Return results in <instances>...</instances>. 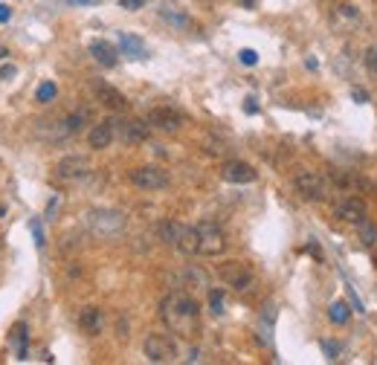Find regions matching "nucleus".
<instances>
[{
	"label": "nucleus",
	"mask_w": 377,
	"mask_h": 365,
	"mask_svg": "<svg viewBox=\"0 0 377 365\" xmlns=\"http://www.w3.org/2000/svg\"><path fill=\"white\" fill-rule=\"evenodd\" d=\"M160 319L180 339H194L201 331V307L189 293H169L160 301Z\"/></svg>",
	"instance_id": "1"
},
{
	"label": "nucleus",
	"mask_w": 377,
	"mask_h": 365,
	"mask_svg": "<svg viewBox=\"0 0 377 365\" xmlns=\"http://www.w3.org/2000/svg\"><path fill=\"white\" fill-rule=\"evenodd\" d=\"M125 215L119 212V209H93V212H87L85 218V226L87 232L99 241H113L125 232Z\"/></svg>",
	"instance_id": "2"
},
{
	"label": "nucleus",
	"mask_w": 377,
	"mask_h": 365,
	"mask_svg": "<svg viewBox=\"0 0 377 365\" xmlns=\"http://www.w3.org/2000/svg\"><path fill=\"white\" fill-rule=\"evenodd\" d=\"M194 229H197V255L215 258V255H221L227 249V232L218 223L204 221V223H197Z\"/></svg>",
	"instance_id": "3"
},
{
	"label": "nucleus",
	"mask_w": 377,
	"mask_h": 365,
	"mask_svg": "<svg viewBox=\"0 0 377 365\" xmlns=\"http://www.w3.org/2000/svg\"><path fill=\"white\" fill-rule=\"evenodd\" d=\"M218 276H221V281L227 287H232L235 293H247V290H252V284H255V276H252V270H250L244 261H227V264H221V267H218Z\"/></svg>",
	"instance_id": "4"
},
{
	"label": "nucleus",
	"mask_w": 377,
	"mask_h": 365,
	"mask_svg": "<svg viewBox=\"0 0 377 365\" xmlns=\"http://www.w3.org/2000/svg\"><path fill=\"white\" fill-rule=\"evenodd\" d=\"M143 354L148 362H157V365H166V362H174L177 359V345L171 336L166 334H151L145 342H143Z\"/></svg>",
	"instance_id": "5"
},
{
	"label": "nucleus",
	"mask_w": 377,
	"mask_h": 365,
	"mask_svg": "<svg viewBox=\"0 0 377 365\" xmlns=\"http://www.w3.org/2000/svg\"><path fill=\"white\" fill-rule=\"evenodd\" d=\"M55 177L62 183H82L90 177V160L82 154H70V157L55 163Z\"/></svg>",
	"instance_id": "6"
},
{
	"label": "nucleus",
	"mask_w": 377,
	"mask_h": 365,
	"mask_svg": "<svg viewBox=\"0 0 377 365\" xmlns=\"http://www.w3.org/2000/svg\"><path fill=\"white\" fill-rule=\"evenodd\" d=\"M293 186L305 200H325L328 198V180L320 171H299V174L293 177Z\"/></svg>",
	"instance_id": "7"
},
{
	"label": "nucleus",
	"mask_w": 377,
	"mask_h": 365,
	"mask_svg": "<svg viewBox=\"0 0 377 365\" xmlns=\"http://www.w3.org/2000/svg\"><path fill=\"white\" fill-rule=\"evenodd\" d=\"M131 183L143 191H160V188H169V171H163L160 165H140L131 171Z\"/></svg>",
	"instance_id": "8"
},
{
	"label": "nucleus",
	"mask_w": 377,
	"mask_h": 365,
	"mask_svg": "<svg viewBox=\"0 0 377 365\" xmlns=\"http://www.w3.org/2000/svg\"><path fill=\"white\" fill-rule=\"evenodd\" d=\"M331 24H334L336 32H357L363 27V12L354 3H340L331 12Z\"/></svg>",
	"instance_id": "9"
},
{
	"label": "nucleus",
	"mask_w": 377,
	"mask_h": 365,
	"mask_svg": "<svg viewBox=\"0 0 377 365\" xmlns=\"http://www.w3.org/2000/svg\"><path fill=\"white\" fill-rule=\"evenodd\" d=\"M148 125L157 131H166V133H177L183 128V117H180V110H174V107H154L148 113Z\"/></svg>",
	"instance_id": "10"
},
{
	"label": "nucleus",
	"mask_w": 377,
	"mask_h": 365,
	"mask_svg": "<svg viewBox=\"0 0 377 365\" xmlns=\"http://www.w3.org/2000/svg\"><path fill=\"white\" fill-rule=\"evenodd\" d=\"M113 137H116V122H113V119H105V122H99V125L90 128L87 142H90V148H96V151H105V148H111Z\"/></svg>",
	"instance_id": "11"
},
{
	"label": "nucleus",
	"mask_w": 377,
	"mask_h": 365,
	"mask_svg": "<svg viewBox=\"0 0 377 365\" xmlns=\"http://www.w3.org/2000/svg\"><path fill=\"white\" fill-rule=\"evenodd\" d=\"M336 218L346 221V223H354V226H363L366 223V203L363 200H357V198H348L343 200L340 206H336Z\"/></svg>",
	"instance_id": "12"
},
{
	"label": "nucleus",
	"mask_w": 377,
	"mask_h": 365,
	"mask_svg": "<svg viewBox=\"0 0 377 365\" xmlns=\"http://www.w3.org/2000/svg\"><path fill=\"white\" fill-rule=\"evenodd\" d=\"M221 177L227 183H252L255 180V168L250 163H241V160H229L221 168Z\"/></svg>",
	"instance_id": "13"
},
{
	"label": "nucleus",
	"mask_w": 377,
	"mask_h": 365,
	"mask_svg": "<svg viewBox=\"0 0 377 365\" xmlns=\"http://www.w3.org/2000/svg\"><path fill=\"white\" fill-rule=\"evenodd\" d=\"M78 328H82L87 336H99L105 328V313L99 311V307H85V311L78 313Z\"/></svg>",
	"instance_id": "14"
},
{
	"label": "nucleus",
	"mask_w": 377,
	"mask_h": 365,
	"mask_svg": "<svg viewBox=\"0 0 377 365\" xmlns=\"http://www.w3.org/2000/svg\"><path fill=\"white\" fill-rule=\"evenodd\" d=\"M148 133H151V125L148 122H140V119H128V122L119 125V137H122L125 142H131V145L145 142Z\"/></svg>",
	"instance_id": "15"
},
{
	"label": "nucleus",
	"mask_w": 377,
	"mask_h": 365,
	"mask_svg": "<svg viewBox=\"0 0 377 365\" xmlns=\"http://www.w3.org/2000/svg\"><path fill=\"white\" fill-rule=\"evenodd\" d=\"M96 99L102 102L105 107H111V110H125L128 107V99L111 84H96Z\"/></svg>",
	"instance_id": "16"
},
{
	"label": "nucleus",
	"mask_w": 377,
	"mask_h": 365,
	"mask_svg": "<svg viewBox=\"0 0 377 365\" xmlns=\"http://www.w3.org/2000/svg\"><path fill=\"white\" fill-rule=\"evenodd\" d=\"M90 55H93V59L102 64V67H113V64L119 61V59H116V50H113L108 41H93V44H90Z\"/></svg>",
	"instance_id": "17"
},
{
	"label": "nucleus",
	"mask_w": 377,
	"mask_h": 365,
	"mask_svg": "<svg viewBox=\"0 0 377 365\" xmlns=\"http://www.w3.org/2000/svg\"><path fill=\"white\" fill-rule=\"evenodd\" d=\"M174 249H180L183 255H197V229L194 226H183L180 238H177Z\"/></svg>",
	"instance_id": "18"
},
{
	"label": "nucleus",
	"mask_w": 377,
	"mask_h": 365,
	"mask_svg": "<svg viewBox=\"0 0 377 365\" xmlns=\"http://www.w3.org/2000/svg\"><path fill=\"white\" fill-rule=\"evenodd\" d=\"M119 47H122V52L131 55V59H145V55H148L145 44H143L136 35H125V32H122V35H119Z\"/></svg>",
	"instance_id": "19"
},
{
	"label": "nucleus",
	"mask_w": 377,
	"mask_h": 365,
	"mask_svg": "<svg viewBox=\"0 0 377 365\" xmlns=\"http://www.w3.org/2000/svg\"><path fill=\"white\" fill-rule=\"evenodd\" d=\"M186 287H192V290H209V276L201 270V267H189L186 270Z\"/></svg>",
	"instance_id": "20"
},
{
	"label": "nucleus",
	"mask_w": 377,
	"mask_h": 365,
	"mask_svg": "<svg viewBox=\"0 0 377 365\" xmlns=\"http://www.w3.org/2000/svg\"><path fill=\"white\" fill-rule=\"evenodd\" d=\"M87 119H90V110H85V107L82 110H73V113H67V117H64L70 133H78V131L87 125Z\"/></svg>",
	"instance_id": "21"
},
{
	"label": "nucleus",
	"mask_w": 377,
	"mask_h": 365,
	"mask_svg": "<svg viewBox=\"0 0 377 365\" xmlns=\"http://www.w3.org/2000/svg\"><path fill=\"white\" fill-rule=\"evenodd\" d=\"M180 229H183V223H177V221H166V223H160V238L166 241V244H177V238H180Z\"/></svg>",
	"instance_id": "22"
},
{
	"label": "nucleus",
	"mask_w": 377,
	"mask_h": 365,
	"mask_svg": "<svg viewBox=\"0 0 377 365\" xmlns=\"http://www.w3.org/2000/svg\"><path fill=\"white\" fill-rule=\"evenodd\" d=\"M328 316H331V322H334V325H346V322H348V316H351V311H348V304H346V301H334Z\"/></svg>",
	"instance_id": "23"
},
{
	"label": "nucleus",
	"mask_w": 377,
	"mask_h": 365,
	"mask_svg": "<svg viewBox=\"0 0 377 365\" xmlns=\"http://www.w3.org/2000/svg\"><path fill=\"white\" fill-rule=\"evenodd\" d=\"M160 15L166 17V21H169V24H174V27H183V29H186V27H192V21H189V17H186L183 12H174L171 6L160 9Z\"/></svg>",
	"instance_id": "24"
},
{
	"label": "nucleus",
	"mask_w": 377,
	"mask_h": 365,
	"mask_svg": "<svg viewBox=\"0 0 377 365\" xmlns=\"http://www.w3.org/2000/svg\"><path fill=\"white\" fill-rule=\"evenodd\" d=\"M55 96H58V87L52 82H44L41 87H38V102H52Z\"/></svg>",
	"instance_id": "25"
},
{
	"label": "nucleus",
	"mask_w": 377,
	"mask_h": 365,
	"mask_svg": "<svg viewBox=\"0 0 377 365\" xmlns=\"http://www.w3.org/2000/svg\"><path fill=\"white\" fill-rule=\"evenodd\" d=\"M209 304H212V313L221 316L224 313V293L221 290H209Z\"/></svg>",
	"instance_id": "26"
},
{
	"label": "nucleus",
	"mask_w": 377,
	"mask_h": 365,
	"mask_svg": "<svg viewBox=\"0 0 377 365\" xmlns=\"http://www.w3.org/2000/svg\"><path fill=\"white\" fill-rule=\"evenodd\" d=\"M363 61H366V67L377 75V44H371V47L363 52Z\"/></svg>",
	"instance_id": "27"
},
{
	"label": "nucleus",
	"mask_w": 377,
	"mask_h": 365,
	"mask_svg": "<svg viewBox=\"0 0 377 365\" xmlns=\"http://www.w3.org/2000/svg\"><path fill=\"white\" fill-rule=\"evenodd\" d=\"M360 241H363V246H374V241H377V229H374L371 223H366V226H363Z\"/></svg>",
	"instance_id": "28"
},
{
	"label": "nucleus",
	"mask_w": 377,
	"mask_h": 365,
	"mask_svg": "<svg viewBox=\"0 0 377 365\" xmlns=\"http://www.w3.org/2000/svg\"><path fill=\"white\" fill-rule=\"evenodd\" d=\"M145 3H148V0H119V6H122V9H131V12H134V9H143Z\"/></svg>",
	"instance_id": "29"
},
{
	"label": "nucleus",
	"mask_w": 377,
	"mask_h": 365,
	"mask_svg": "<svg viewBox=\"0 0 377 365\" xmlns=\"http://www.w3.org/2000/svg\"><path fill=\"white\" fill-rule=\"evenodd\" d=\"M241 61L244 64H255V61H259V55H255V50H241Z\"/></svg>",
	"instance_id": "30"
},
{
	"label": "nucleus",
	"mask_w": 377,
	"mask_h": 365,
	"mask_svg": "<svg viewBox=\"0 0 377 365\" xmlns=\"http://www.w3.org/2000/svg\"><path fill=\"white\" fill-rule=\"evenodd\" d=\"M32 232H35L38 246H44V232H41V223H38V221H32Z\"/></svg>",
	"instance_id": "31"
},
{
	"label": "nucleus",
	"mask_w": 377,
	"mask_h": 365,
	"mask_svg": "<svg viewBox=\"0 0 377 365\" xmlns=\"http://www.w3.org/2000/svg\"><path fill=\"white\" fill-rule=\"evenodd\" d=\"M322 348L328 351V357H331V359L336 357V351H340V348H336V345H334V342H322Z\"/></svg>",
	"instance_id": "32"
},
{
	"label": "nucleus",
	"mask_w": 377,
	"mask_h": 365,
	"mask_svg": "<svg viewBox=\"0 0 377 365\" xmlns=\"http://www.w3.org/2000/svg\"><path fill=\"white\" fill-rule=\"evenodd\" d=\"M9 15H12V9H9V6H0V24L9 21Z\"/></svg>",
	"instance_id": "33"
},
{
	"label": "nucleus",
	"mask_w": 377,
	"mask_h": 365,
	"mask_svg": "<svg viewBox=\"0 0 377 365\" xmlns=\"http://www.w3.org/2000/svg\"><path fill=\"white\" fill-rule=\"evenodd\" d=\"M354 99H357V102H369V96H366L363 90H354Z\"/></svg>",
	"instance_id": "34"
},
{
	"label": "nucleus",
	"mask_w": 377,
	"mask_h": 365,
	"mask_svg": "<svg viewBox=\"0 0 377 365\" xmlns=\"http://www.w3.org/2000/svg\"><path fill=\"white\" fill-rule=\"evenodd\" d=\"M255 110H259V107H255V102H252V99H247V113H255Z\"/></svg>",
	"instance_id": "35"
}]
</instances>
